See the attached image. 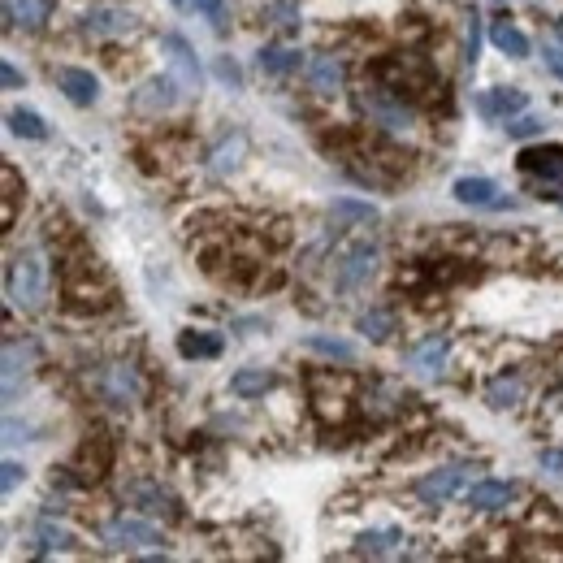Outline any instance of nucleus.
Returning a JSON list of instances; mask_svg holds the SVG:
<instances>
[{
  "mask_svg": "<svg viewBox=\"0 0 563 563\" xmlns=\"http://www.w3.org/2000/svg\"><path fill=\"white\" fill-rule=\"evenodd\" d=\"M356 551L369 555V559H386V555H399L403 551V533L390 525V529H364L356 538Z\"/></svg>",
  "mask_w": 563,
  "mask_h": 563,
  "instance_id": "nucleus-17",
  "label": "nucleus"
},
{
  "mask_svg": "<svg viewBox=\"0 0 563 563\" xmlns=\"http://www.w3.org/2000/svg\"><path fill=\"white\" fill-rule=\"evenodd\" d=\"M356 330L364 338H373V343H386V338L395 334V312L390 308H364L356 317Z\"/></svg>",
  "mask_w": 563,
  "mask_h": 563,
  "instance_id": "nucleus-19",
  "label": "nucleus"
},
{
  "mask_svg": "<svg viewBox=\"0 0 563 563\" xmlns=\"http://www.w3.org/2000/svg\"><path fill=\"white\" fill-rule=\"evenodd\" d=\"M334 217H347V221H373L377 208L364 204V200H334Z\"/></svg>",
  "mask_w": 563,
  "mask_h": 563,
  "instance_id": "nucleus-29",
  "label": "nucleus"
},
{
  "mask_svg": "<svg viewBox=\"0 0 563 563\" xmlns=\"http://www.w3.org/2000/svg\"><path fill=\"white\" fill-rule=\"evenodd\" d=\"M373 273H377V243L373 239H356L347 247L343 256H338V265H334V286L338 291H364V286L373 282Z\"/></svg>",
  "mask_w": 563,
  "mask_h": 563,
  "instance_id": "nucleus-4",
  "label": "nucleus"
},
{
  "mask_svg": "<svg viewBox=\"0 0 563 563\" xmlns=\"http://www.w3.org/2000/svg\"><path fill=\"white\" fill-rule=\"evenodd\" d=\"M217 78H226L230 87L243 83V74H239V65H234V57H217Z\"/></svg>",
  "mask_w": 563,
  "mask_h": 563,
  "instance_id": "nucleus-37",
  "label": "nucleus"
},
{
  "mask_svg": "<svg viewBox=\"0 0 563 563\" xmlns=\"http://www.w3.org/2000/svg\"><path fill=\"white\" fill-rule=\"evenodd\" d=\"M538 130H542V117H529V113H520L516 122L507 126V135H512V139H533V135H538Z\"/></svg>",
  "mask_w": 563,
  "mask_h": 563,
  "instance_id": "nucleus-32",
  "label": "nucleus"
},
{
  "mask_svg": "<svg viewBox=\"0 0 563 563\" xmlns=\"http://www.w3.org/2000/svg\"><path fill=\"white\" fill-rule=\"evenodd\" d=\"M130 499H135L139 507H148V512H174V499H169L161 486H152V481H143V486L130 490Z\"/></svg>",
  "mask_w": 563,
  "mask_h": 563,
  "instance_id": "nucleus-26",
  "label": "nucleus"
},
{
  "mask_svg": "<svg viewBox=\"0 0 563 563\" xmlns=\"http://www.w3.org/2000/svg\"><path fill=\"white\" fill-rule=\"evenodd\" d=\"M520 174L533 178L538 187L559 191L563 187V148L559 143H542V148L520 152Z\"/></svg>",
  "mask_w": 563,
  "mask_h": 563,
  "instance_id": "nucleus-7",
  "label": "nucleus"
},
{
  "mask_svg": "<svg viewBox=\"0 0 563 563\" xmlns=\"http://www.w3.org/2000/svg\"><path fill=\"white\" fill-rule=\"evenodd\" d=\"M5 291H9V304L22 308V312H44L48 304V269L35 252H22L9 260L5 269Z\"/></svg>",
  "mask_w": 563,
  "mask_h": 563,
  "instance_id": "nucleus-1",
  "label": "nucleus"
},
{
  "mask_svg": "<svg viewBox=\"0 0 563 563\" xmlns=\"http://www.w3.org/2000/svg\"><path fill=\"white\" fill-rule=\"evenodd\" d=\"M0 83H5V87L13 91V87H22V74H18V70H13V65H9V61H5V65H0Z\"/></svg>",
  "mask_w": 563,
  "mask_h": 563,
  "instance_id": "nucleus-39",
  "label": "nucleus"
},
{
  "mask_svg": "<svg viewBox=\"0 0 563 563\" xmlns=\"http://www.w3.org/2000/svg\"><path fill=\"white\" fill-rule=\"evenodd\" d=\"M78 26H83L87 39H126L130 31H135V13L117 9V5H91Z\"/></svg>",
  "mask_w": 563,
  "mask_h": 563,
  "instance_id": "nucleus-8",
  "label": "nucleus"
},
{
  "mask_svg": "<svg viewBox=\"0 0 563 563\" xmlns=\"http://www.w3.org/2000/svg\"><path fill=\"white\" fill-rule=\"evenodd\" d=\"M265 390H273L269 369H239L230 377V395H239V399H260Z\"/></svg>",
  "mask_w": 563,
  "mask_h": 563,
  "instance_id": "nucleus-20",
  "label": "nucleus"
},
{
  "mask_svg": "<svg viewBox=\"0 0 563 563\" xmlns=\"http://www.w3.org/2000/svg\"><path fill=\"white\" fill-rule=\"evenodd\" d=\"M169 5H174L178 13H191V9H195V0H169Z\"/></svg>",
  "mask_w": 563,
  "mask_h": 563,
  "instance_id": "nucleus-40",
  "label": "nucleus"
},
{
  "mask_svg": "<svg viewBox=\"0 0 563 563\" xmlns=\"http://www.w3.org/2000/svg\"><path fill=\"white\" fill-rule=\"evenodd\" d=\"M520 395H525L520 377H499V382L486 386V403H490V408H516Z\"/></svg>",
  "mask_w": 563,
  "mask_h": 563,
  "instance_id": "nucleus-25",
  "label": "nucleus"
},
{
  "mask_svg": "<svg viewBox=\"0 0 563 563\" xmlns=\"http://www.w3.org/2000/svg\"><path fill=\"white\" fill-rule=\"evenodd\" d=\"M52 18V0H5L9 31H44Z\"/></svg>",
  "mask_w": 563,
  "mask_h": 563,
  "instance_id": "nucleus-12",
  "label": "nucleus"
},
{
  "mask_svg": "<svg viewBox=\"0 0 563 563\" xmlns=\"http://www.w3.org/2000/svg\"><path fill=\"white\" fill-rule=\"evenodd\" d=\"M308 351H317V356H325V360H356V347L343 343V338H321V334H312V338H308Z\"/></svg>",
  "mask_w": 563,
  "mask_h": 563,
  "instance_id": "nucleus-27",
  "label": "nucleus"
},
{
  "mask_svg": "<svg viewBox=\"0 0 563 563\" xmlns=\"http://www.w3.org/2000/svg\"><path fill=\"white\" fill-rule=\"evenodd\" d=\"M256 65H260L265 74H273V78H286V74H295L299 65H304V52H299V48H286V44H269V48L256 52Z\"/></svg>",
  "mask_w": 563,
  "mask_h": 563,
  "instance_id": "nucleus-16",
  "label": "nucleus"
},
{
  "mask_svg": "<svg viewBox=\"0 0 563 563\" xmlns=\"http://www.w3.org/2000/svg\"><path fill=\"white\" fill-rule=\"evenodd\" d=\"M525 91H516V87H494L486 91V96H477V113L481 117H490V122H499V117H520L525 113Z\"/></svg>",
  "mask_w": 563,
  "mask_h": 563,
  "instance_id": "nucleus-14",
  "label": "nucleus"
},
{
  "mask_svg": "<svg viewBox=\"0 0 563 563\" xmlns=\"http://www.w3.org/2000/svg\"><path fill=\"white\" fill-rule=\"evenodd\" d=\"M360 113L369 117L373 126H382L386 135H399V139H408L416 130V113L386 87H364L360 91Z\"/></svg>",
  "mask_w": 563,
  "mask_h": 563,
  "instance_id": "nucleus-2",
  "label": "nucleus"
},
{
  "mask_svg": "<svg viewBox=\"0 0 563 563\" xmlns=\"http://www.w3.org/2000/svg\"><path fill=\"white\" fill-rule=\"evenodd\" d=\"M9 130L18 139H48V126H44V117L31 113V109H9Z\"/></svg>",
  "mask_w": 563,
  "mask_h": 563,
  "instance_id": "nucleus-24",
  "label": "nucleus"
},
{
  "mask_svg": "<svg viewBox=\"0 0 563 563\" xmlns=\"http://www.w3.org/2000/svg\"><path fill=\"white\" fill-rule=\"evenodd\" d=\"M464 52H468V57H464L468 70H473L477 57H481V18H477L473 9H468V48H464Z\"/></svg>",
  "mask_w": 563,
  "mask_h": 563,
  "instance_id": "nucleus-31",
  "label": "nucleus"
},
{
  "mask_svg": "<svg viewBox=\"0 0 563 563\" xmlns=\"http://www.w3.org/2000/svg\"><path fill=\"white\" fill-rule=\"evenodd\" d=\"M269 18H273V26H286V31H295V26H299V13L291 5H273Z\"/></svg>",
  "mask_w": 563,
  "mask_h": 563,
  "instance_id": "nucleus-34",
  "label": "nucleus"
},
{
  "mask_svg": "<svg viewBox=\"0 0 563 563\" xmlns=\"http://www.w3.org/2000/svg\"><path fill=\"white\" fill-rule=\"evenodd\" d=\"M165 52H169V65H174V78L195 96V91L204 87V70H200V57H195V48H191L182 35H165Z\"/></svg>",
  "mask_w": 563,
  "mask_h": 563,
  "instance_id": "nucleus-9",
  "label": "nucleus"
},
{
  "mask_svg": "<svg viewBox=\"0 0 563 563\" xmlns=\"http://www.w3.org/2000/svg\"><path fill=\"white\" fill-rule=\"evenodd\" d=\"M542 61H546V70H551L559 83H563V48H559V44H546V48H542Z\"/></svg>",
  "mask_w": 563,
  "mask_h": 563,
  "instance_id": "nucleus-35",
  "label": "nucleus"
},
{
  "mask_svg": "<svg viewBox=\"0 0 563 563\" xmlns=\"http://www.w3.org/2000/svg\"><path fill=\"white\" fill-rule=\"evenodd\" d=\"M178 351L187 360H213L217 351H221V338L200 334V330H187V334H178Z\"/></svg>",
  "mask_w": 563,
  "mask_h": 563,
  "instance_id": "nucleus-23",
  "label": "nucleus"
},
{
  "mask_svg": "<svg viewBox=\"0 0 563 563\" xmlns=\"http://www.w3.org/2000/svg\"><path fill=\"white\" fill-rule=\"evenodd\" d=\"M447 351H451L447 334H429L425 343H416V347H412L408 364H412L416 373H425V377H438L442 369H447Z\"/></svg>",
  "mask_w": 563,
  "mask_h": 563,
  "instance_id": "nucleus-15",
  "label": "nucleus"
},
{
  "mask_svg": "<svg viewBox=\"0 0 563 563\" xmlns=\"http://www.w3.org/2000/svg\"><path fill=\"white\" fill-rule=\"evenodd\" d=\"M182 96H187V87H182L174 74H161V78H148V83L139 87L135 109H143V113H165V109H174Z\"/></svg>",
  "mask_w": 563,
  "mask_h": 563,
  "instance_id": "nucleus-10",
  "label": "nucleus"
},
{
  "mask_svg": "<svg viewBox=\"0 0 563 563\" xmlns=\"http://www.w3.org/2000/svg\"><path fill=\"white\" fill-rule=\"evenodd\" d=\"M100 538L109 551H143V555L161 551V529H156L152 520H139V516H113Z\"/></svg>",
  "mask_w": 563,
  "mask_h": 563,
  "instance_id": "nucleus-3",
  "label": "nucleus"
},
{
  "mask_svg": "<svg viewBox=\"0 0 563 563\" xmlns=\"http://www.w3.org/2000/svg\"><path fill=\"white\" fill-rule=\"evenodd\" d=\"M0 473H5V477H0V490H5V494H13V486H22V464L5 460V468H0Z\"/></svg>",
  "mask_w": 563,
  "mask_h": 563,
  "instance_id": "nucleus-36",
  "label": "nucleus"
},
{
  "mask_svg": "<svg viewBox=\"0 0 563 563\" xmlns=\"http://www.w3.org/2000/svg\"><path fill=\"white\" fill-rule=\"evenodd\" d=\"M239 156H243V135H230L226 148H217V152H213V161H208V169H213L217 178H221V174H234Z\"/></svg>",
  "mask_w": 563,
  "mask_h": 563,
  "instance_id": "nucleus-28",
  "label": "nucleus"
},
{
  "mask_svg": "<svg viewBox=\"0 0 563 563\" xmlns=\"http://www.w3.org/2000/svg\"><path fill=\"white\" fill-rule=\"evenodd\" d=\"M516 499V481H477V486H468V507L473 512H503L507 503Z\"/></svg>",
  "mask_w": 563,
  "mask_h": 563,
  "instance_id": "nucleus-13",
  "label": "nucleus"
},
{
  "mask_svg": "<svg viewBox=\"0 0 563 563\" xmlns=\"http://www.w3.org/2000/svg\"><path fill=\"white\" fill-rule=\"evenodd\" d=\"M494 182L490 178H460L455 182V200L460 204H473V208H494Z\"/></svg>",
  "mask_w": 563,
  "mask_h": 563,
  "instance_id": "nucleus-21",
  "label": "nucleus"
},
{
  "mask_svg": "<svg viewBox=\"0 0 563 563\" xmlns=\"http://www.w3.org/2000/svg\"><path fill=\"white\" fill-rule=\"evenodd\" d=\"M96 390L109 408H130V403L143 395V382L130 364H104V369L96 373Z\"/></svg>",
  "mask_w": 563,
  "mask_h": 563,
  "instance_id": "nucleus-6",
  "label": "nucleus"
},
{
  "mask_svg": "<svg viewBox=\"0 0 563 563\" xmlns=\"http://www.w3.org/2000/svg\"><path fill=\"white\" fill-rule=\"evenodd\" d=\"M57 87H61V96L78 104V109H87V104H96L100 100V83H96V74H87L83 65H61L57 70Z\"/></svg>",
  "mask_w": 563,
  "mask_h": 563,
  "instance_id": "nucleus-11",
  "label": "nucleus"
},
{
  "mask_svg": "<svg viewBox=\"0 0 563 563\" xmlns=\"http://www.w3.org/2000/svg\"><path fill=\"white\" fill-rule=\"evenodd\" d=\"M35 538H39V551H61V546H70V533L57 525H39Z\"/></svg>",
  "mask_w": 563,
  "mask_h": 563,
  "instance_id": "nucleus-30",
  "label": "nucleus"
},
{
  "mask_svg": "<svg viewBox=\"0 0 563 563\" xmlns=\"http://www.w3.org/2000/svg\"><path fill=\"white\" fill-rule=\"evenodd\" d=\"M468 473H473L468 464L434 468V473H425L421 481H416V499H421L425 507H442V503L455 499V494H460V490L468 486Z\"/></svg>",
  "mask_w": 563,
  "mask_h": 563,
  "instance_id": "nucleus-5",
  "label": "nucleus"
},
{
  "mask_svg": "<svg viewBox=\"0 0 563 563\" xmlns=\"http://www.w3.org/2000/svg\"><path fill=\"white\" fill-rule=\"evenodd\" d=\"M195 9H200L213 26H226V5H221V0H195Z\"/></svg>",
  "mask_w": 563,
  "mask_h": 563,
  "instance_id": "nucleus-33",
  "label": "nucleus"
},
{
  "mask_svg": "<svg viewBox=\"0 0 563 563\" xmlns=\"http://www.w3.org/2000/svg\"><path fill=\"white\" fill-rule=\"evenodd\" d=\"M308 83L317 96H334L338 87H343V61L338 57H317L308 65Z\"/></svg>",
  "mask_w": 563,
  "mask_h": 563,
  "instance_id": "nucleus-18",
  "label": "nucleus"
},
{
  "mask_svg": "<svg viewBox=\"0 0 563 563\" xmlns=\"http://www.w3.org/2000/svg\"><path fill=\"white\" fill-rule=\"evenodd\" d=\"M538 464H542L551 477H563V451H542V455H538Z\"/></svg>",
  "mask_w": 563,
  "mask_h": 563,
  "instance_id": "nucleus-38",
  "label": "nucleus"
},
{
  "mask_svg": "<svg viewBox=\"0 0 563 563\" xmlns=\"http://www.w3.org/2000/svg\"><path fill=\"white\" fill-rule=\"evenodd\" d=\"M490 39L507 52V57H516V61H525V57H529V35L520 31V26H512V22H494Z\"/></svg>",
  "mask_w": 563,
  "mask_h": 563,
  "instance_id": "nucleus-22",
  "label": "nucleus"
}]
</instances>
